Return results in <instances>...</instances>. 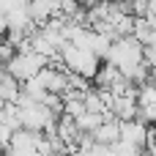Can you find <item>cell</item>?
I'll return each instance as SVG.
<instances>
[{
    "label": "cell",
    "instance_id": "1",
    "mask_svg": "<svg viewBox=\"0 0 156 156\" xmlns=\"http://www.w3.org/2000/svg\"><path fill=\"white\" fill-rule=\"evenodd\" d=\"M60 60H63V66L71 71V74H77V77H82V80H93L96 77V71H99V66H101V60L93 55V52H88V49H77L74 44H63L60 47Z\"/></svg>",
    "mask_w": 156,
    "mask_h": 156
},
{
    "label": "cell",
    "instance_id": "2",
    "mask_svg": "<svg viewBox=\"0 0 156 156\" xmlns=\"http://www.w3.org/2000/svg\"><path fill=\"white\" fill-rule=\"evenodd\" d=\"M47 63H49L47 58H41V55H36V52H30V49H27V52H16V55L5 63L3 69H5V71H8L19 85H22V82H27V80L38 77V71H41Z\"/></svg>",
    "mask_w": 156,
    "mask_h": 156
},
{
    "label": "cell",
    "instance_id": "3",
    "mask_svg": "<svg viewBox=\"0 0 156 156\" xmlns=\"http://www.w3.org/2000/svg\"><path fill=\"white\" fill-rule=\"evenodd\" d=\"M118 143H126V145L143 151L148 145V126L140 123V121H123L121 123V140Z\"/></svg>",
    "mask_w": 156,
    "mask_h": 156
},
{
    "label": "cell",
    "instance_id": "4",
    "mask_svg": "<svg viewBox=\"0 0 156 156\" xmlns=\"http://www.w3.org/2000/svg\"><path fill=\"white\" fill-rule=\"evenodd\" d=\"M27 11H30V19H33V25H44V22H49V19H60V0H30V5H27Z\"/></svg>",
    "mask_w": 156,
    "mask_h": 156
},
{
    "label": "cell",
    "instance_id": "5",
    "mask_svg": "<svg viewBox=\"0 0 156 156\" xmlns=\"http://www.w3.org/2000/svg\"><path fill=\"white\" fill-rule=\"evenodd\" d=\"M118 140H121V121H115V118L104 121L93 132V143H99V145H115Z\"/></svg>",
    "mask_w": 156,
    "mask_h": 156
},
{
    "label": "cell",
    "instance_id": "6",
    "mask_svg": "<svg viewBox=\"0 0 156 156\" xmlns=\"http://www.w3.org/2000/svg\"><path fill=\"white\" fill-rule=\"evenodd\" d=\"M19 90H22V85H19L5 69H0V101L14 104V101L19 99Z\"/></svg>",
    "mask_w": 156,
    "mask_h": 156
},
{
    "label": "cell",
    "instance_id": "7",
    "mask_svg": "<svg viewBox=\"0 0 156 156\" xmlns=\"http://www.w3.org/2000/svg\"><path fill=\"white\" fill-rule=\"evenodd\" d=\"M101 123H104V115H99V112H88V110H85L80 118H74V126H77L82 134H93Z\"/></svg>",
    "mask_w": 156,
    "mask_h": 156
},
{
    "label": "cell",
    "instance_id": "8",
    "mask_svg": "<svg viewBox=\"0 0 156 156\" xmlns=\"http://www.w3.org/2000/svg\"><path fill=\"white\" fill-rule=\"evenodd\" d=\"M134 99H137V107H151L156 104V85L154 82H145L134 90Z\"/></svg>",
    "mask_w": 156,
    "mask_h": 156
},
{
    "label": "cell",
    "instance_id": "9",
    "mask_svg": "<svg viewBox=\"0 0 156 156\" xmlns=\"http://www.w3.org/2000/svg\"><path fill=\"white\" fill-rule=\"evenodd\" d=\"M137 121L145 126H156V104L151 107H137Z\"/></svg>",
    "mask_w": 156,
    "mask_h": 156
},
{
    "label": "cell",
    "instance_id": "10",
    "mask_svg": "<svg viewBox=\"0 0 156 156\" xmlns=\"http://www.w3.org/2000/svg\"><path fill=\"white\" fill-rule=\"evenodd\" d=\"M96 3H99V0H77V5H80L82 11H88V8H93Z\"/></svg>",
    "mask_w": 156,
    "mask_h": 156
},
{
    "label": "cell",
    "instance_id": "11",
    "mask_svg": "<svg viewBox=\"0 0 156 156\" xmlns=\"http://www.w3.org/2000/svg\"><path fill=\"white\" fill-rule=\"evenodd\" d=\"M0 156H3V151H0Z\"/></svg>",
    "mask_w": 156,
    "mask_h": 156
},
{
    "label": "cell",
    "instance_id": "12",
    "mask_svg": "<svg viewBox=\"0 0 156 156\" xmlns=\"http://www.w3.org/2000/svg\"><path fill=\"white\" fill-rule=\"evenodd\" d=\"M154 145H156V143H154Z\"/></svg>",
    "mask_w": 156,
    "mask_h": 156
}]
</instances>
